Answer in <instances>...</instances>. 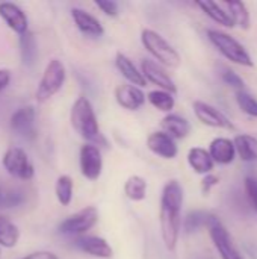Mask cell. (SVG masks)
<instances>
[{
  "instance_id": "obj_8",
  "label": "cell",
  "mask_w": 257,
  "mask_h": 259,
  "mask_svg": "<svg viewBox=\"0 0 257 259\" xmlns=\"http://www.w3.org/2000/svg\"><path fill=\"white\" fill-rule=\"evenodd\" d=\"M3 167L9 176L18 181H30L35 175L27 153L20 147H9L3 155Z\"/></svg>"
},
{
  "instance_id": "obj_32",
  "label": "cell",
  "mask_w": 257,
  "mask_h": 259,
  "mask_svg": "<svg viewBox=\"0 0 257 259\" xmlns=\"http://www.w3.org/2000/svg\"><path fill=\"white\" fill-rule=\"evenodd\" d=\"M236 102L244 114L257 118V100L245 91H236Z\"/></svg>"
},
{
  "instance_id": "obj_33",
  "label": "cell",
  "mask_w": 257,
  "mask_h": 259,
  "mask_svg": "<svg viewBox=\"0 0 257 259\" xmlns=\"http://www.w3.org/2000/svg\"><path fill=\"white\" fill-rule=\"evenodd\" d=\"M221 77H223V80H224V83H226V85H229V87L235 88L236 91H244V88H245V82H244V79H242L238 73H235L233 70L226 68V70L221 73Z\"/></svg>"
},
{
  "instance_id": "obj_22",
  "label": "cell",
  "mask_w": 257,
  "mask_h": 259,
  "mask_svg": "<svg viewBox=\"0 0 257 259\" xmlns=\"http://www.w3.org/2000/svg\"><path fill=\"white\" fill-rule=\"evenodd\" d=\"M235 150L245 162H257V138L253 135L241 134L233 140Z\"/></svg>"
},
{
  "instance_id": "obj_24",
  "label": "cell",
  "mask_w": 257,
  "mask_h": 259,
  "mask_svg": "<svg viewBox=\"0 0 257 259\" xmlns=\"http://www.w3.org/2000/svg\"><path fill=\"white\" fill-rule=\"evenodd\" d=\"M197 6L208 15L211 17L214 21L226 26V27H233V21L230 18V15L227 14V11L223 8L221 3L217 2H209V0H203V2H197Z\"/></svg>"
},
{
  "instance_id": "obj_16",
  "label": "cell",
  "mask_w": 257,
  "mask_h": 259,
  "mask_svg": "<svg viewBox=\"0 0 257 259\" xmlns=\"http://www.w3.org/2000/svg\"><path fill=\"white\" fill-rule=\"evenodd\" d=\"M0 17L5 20V23L8 24V27L11 30H14L18 35H23L27 32V17L23 12V9H20L17 5L14 3H0Z\"/></svg>"
},
{
  "instance_id": "obj_28",
  "label": "cell",
  "mask_w": 257,
  "mask_h": 259,
  "mask_svg": "<svg viewBox=\"0 0 257 259\" xmlns=\"http://www.w3.org/2000/svg\"><path fill=\"white\" fill-rule=\"evenodd\" d=\"M124 194L133 202H141L147 196V182L144 178L135 175L130 176L124 184Z\"/></svg>"
},
{
  "instance_id": "obj_27",
  "label": "cell",
  "mask_w": 257,
  "mask_h": 259,
  "mask_svg": "<svg viewBox=\"0 0 257 259\" xmlns=\"http://www.w3.org/2000/svg\"><path fill=\"white\" fill-rule=\"evenodd\" d=\"M20 238V231L9 219L0 215V247H15Z\"/></svg>"
},
{
  "instance_id": "obj_12",
  "label": "cell",
  "mask_w": 257,
  "mask_h": 259,
  "mask_svg": "<svg viewBox=\"0 0 257 259\" xmlns=\"http://www.w3.org/2000/svg\"><path fill=\"white\" fill-rule=\"evenodd\" d=\"M141 73H142L145 82L148 80V82L158 85L162 91H167L171 94H174L177 91V87H176L174 80L171 79V76L158 62L150 61V59H142Z\"/></svg>"
},
{
  "instance_id": "obj_13",
  "label": "cell",
  "mask_w": 257,
  "mask_h": 259,
  "mask_svg": "<svg viewBox=\"0 0 257 259\" xmlns=\"http://www.w3.org/2000/svg\"><path fill=\"white\" fill-rule=\"evenodd\" d=\"M115 100L121 108L127 111H136L145 103L147 96L141 88L130 83H123L115 88Z\"/></svg>"
},
{
  "instance_id": "obj_4",
  "label": "cell",
  "mask_w": 257,
  "mask_h": 259,
  "mask_svg": "<svg viewBox=\"0 0 257 259\" xmlns=\"http://www.w3.org/2000/svg\"><path fill=\"white\" fill-rule=\"evenodd\" d=\"M141 41L148 53H151L153 58H156L162 65L168 68H177L180 65V55L177 50L156 30L144 29L141 33Z\"/></svg>"
},
{
  "instance_id": "obj_38",
  "label": "cell",
  "mask_w": 257,
  "mask_h": 259,
  "mask_svg": "<svg viewBox=\"0 0 257 259\" xmlns=\"http://www.w3.org/2000/svg\"><path fill=\"white\" fill-rule=\"evenodd\" d=\"M9 82H11V73H9V70L0 68V93L9 85Z\"/></svg>"
},
{
  "instance_id": "obj_36",
  "label": "cell",
  "mask_w": 257,
  "mask_h": 259,
  "mask_svg": "<svg viewBox=\"0 0 257 259\" xmlns=\"http://www.w3.org/2000/svg\"><path fill=\"white\" fill-rule=\"evenodd\" d=\"M218 182H220V178H218V176H215V175H206V176L203 178V181H201V191H203L204 194H209L211 190H212Z\"/></svg>"
},
{
  "instance_id": "obj_1",
  "label": "cell",
  "mask_w": 257,
  "mask_h": 259,
  "mask_svg": "<svg viewBox=\"0 0 257 259\" xmlns=\"http://www.w3.org/2000/svg\"><path fill=\"white\" fill-rule=\"evenodd\" d=\"M183 205V188L177 181L165 184L161 196V234L167 250L174 252L180 232V211Z\"/></svg>"
},
{
  "instance_id": "obj_29",
  "label": "cell",
  "mask_w": 257,
  "mask_h": 259,
  "mask_svg": "<svg viewBox=\"0 0 257 259\" xmlns=\"http://www.w3.org/2000/svg\"><path fill=\"white\" fill-rule=\"evenodd\" d=\"M148 102L159 111H164V112H171V109L174 108L176 105V100L173 97L171 93H167V91H162V90H155V91H150L148 96H147Z\"/></svg>"
},
{
  "instance_id": "obj_30",
  "label": "cell",
  "mask_w": 257,
  "mask_h": 259,
  "mask_svg": "<svg viewBox=\"0 0 257 259\" xmlns=\"http://www.w3.org/2000/svg\"><path fill=\"white\" fill-rule=\"evenodd\" d=\"M55 193L58 197V202L62 206H68L73 199V179L67 175H62L56 181Z\"/></svg>"
},
{
  "instance_id": "obj_14",
  "label": "cell",
  "mask_w": 257,
  "mask_h": 259,
  "mask_svg": "<svg viewBox=\"0 0 257 259\" xmlns=\"http://www.w3.org/2000/svg\"><path fill=\"white\" fill-rule=\"evenodd\" d=\"M74 246L94 256V258L109 259L112 256V247L108 244V241L101 237H94V235H82L74 240Z\"/></svg>"
},
{
  "instance_id": "obj_2",
  "label": "cell",
  "mask_w": 257,
  "mask_h": 259,
  "mask_svg": "<svg viewBox=\"0 0 257 259\" xmlns=\"http://www.w3.org/2000/svg\"><path fill=\"white\" fill-rule=\"evenodd\" d=\"M70 120H71L73 129L83 140H86L89 144H92L95 147L97 146H105V147L108 146L105 137L100 132L94 108L86 97H79L73 103L71 112H70Z\"/></svg>"
},
{
  "instance_id": "obj_7",
  "label": "cell",
  "mask_w": 257,
  "mask_h": 259,
  "mask_svg": "<svg viewBox=\"0 0 257 259\" xmlns=\"http://www.w3.org/2000/svg\"><path fill=\"white\" fill-rule=\"evenodd\" d=\"M98 222V211L95 206H86L76 214L67 217L59 225V232L71 237H82Z\"/></svg>"
},
{
  "instance_id": "obj_15",
  "label": "cell",
  "mask_w": 257,
  "mask_h": 259,
  "mask_svg": "<svg viewBox=\"0 0 257 259\" xmlns=\"http://www.w3.org/2000/svg\"><path fill=\"white\" fill-rule=\"evenodd\" d=\"M147 147L164 159H173L177 156L179 149L176 141L165 132H153L147 138Z\"/></svg>"
},
{
  "instance_id": "obj_23",
  "label": "cell",
  "mask_w": 257,
  "mask_h": 259,
  "mask_svg": "<svg viewBox=\"0 0 257 259\" xmlns=\"http://www.w3.org/2000/svg\"><path fill=\"white\" fill-rule=\"evenodd\" d=\"M26 202V191L0 182V208H17Z\"/></svg>"
},
{
  "instance_id": "obj_6",
  "label": "cell",
  "mask_w": 257,
  "mask_h": 259,
  "mask_svg": "<svg viewBox=\"0 0 257 259\" xmlns=\"http://www.w3.org/2000/svg\"><path fill=\"white\" fill-rule=\"evenodd\" d=\"M206 226L209 229V235H211L221 259H244L242 255L239 253V250L235 247L230 232L227 231V228L221 223V220L217 215L209 214Z\"/></svg>"
},
{
  "instance_id": "obj_18",
  "label": "cell",
  "mask_w": 257,
  "mask_h": 259,
  "mask_svg": "<svg viewBox=\"0 0 257 259\" xmlns=\"http://www.w3.org/2000/svg\"><path fill=\"white\" fill-rule=\"evenodd\" d=\"M209 155L212 158L214 162L217 164H232L235 161L236 156V150H235V144L232 140L229 138H215L211 146H209Z\"/></svg>"
},
{
  "instance_id": "obj_5",
  "label": "cell",
  "mask_w": 257,
  "mask_h": 259,
  "mask_svg": "<svg viewBox=\"0 0 257 259\" xmlns=\"http://www.w3.org/2000/svg\"><path fill=\"white\" fill-rule=\"evenodd\" d=\"M67 77L65 65L59 59H52L42 73V77L38 83L36 90V100L38 103H44L50 100L55 94L59 93V90L64 87Z\"/></svg>"
},
{
  "instance_id": "obj_25",
  "label": "cell",
  "mask_w": 257,
  "mask_h": 259,
  "mask_svg": "<svg viewBox=\"0 0 257 259\" xmlns=\"http://www.w3.org/2000/svg\"><path fill=\"white\" fill-rule=\"evenodd\" d=\"M221 5L227 11V14L230 15L235 26H238L241 29L250 27V14H248L245 3H242V2H226Z\"/></svg>"
},
{
  "instance_id": "obj_9",
  "label": "cell",
  "mask_w": 257,
  "mask_h": 259,
  "mask_svg": "<svg viewBox=\"0 0 257 259\" xmlns=\"http://www.w3.org/2000/svg\"><path fill=\"white\" fill-rule=\"evenodd\" d=\"M79 158L82 175L89 181H97L103 170V158L100 149L92 144H85L80 149Z\"/></svg>"
},
{
  "instance_id": "obj_31",
  "label": "cell",
  "mask_w": 257,
  "mask_h": 259,
  "mask_svg": "<svg viewBox=\"0 0 257 259\" xmlns=\"http://www.w3.org/2000/svg\"><path fill=\"white\" fill-rule=\"evenodd\" d=\"M208 217L209 214L204 211H191L183 220V229L186 234H194L208 223Z\"/></svg>"
},
{
  "instance_id": "obj_21",
  "label": "cell",
  "mask_w": 257,
  "mask_h": 259,
  "mask_svg": "<svg viewBox=\"0 0 257 259\" xmlns=\"http://www.w3.org/2000/svg\"><path fill=\"white\" fill-rule=\"evenodd\" d=\"M188 164L197 175H211L214 170V161L206 149L201 147H192L188 152Z\"/></svg>"
},
{
  "instance_id": "obj_3",
  "label": "cell",
  "mask_w": 257,
  "mask_h": 259,
  "mask_svg": "<svg viewBox=\"0 0 257 259\" xmlns=\"http://www.w3.org/2000/svg\"><path fill=\"white\" fill-rule=\"evenodd\" d=\"M208 36L209 41L218 49V52L226 56L229 61L242 65V67H253L254 62L251 59V56L248 55V52L245 50V47L235 39L232 35L223 32V30H217V29H209L208 30Z\"/></svg>"
},
{
  "instance_id": "obj_11",
  "label": "cell",
  "mask_w": 257,
  "mask_h": 259,
  "mask_svg": "<svg viewBox=\"0 0 257 259\" xmlns=\"http://www.w3.org/2000/svg\"><path fill=\"white\" fill-rule=\"evenodd\" d=\"M11 129L24 140H33L36 137L33 106L27 105L18 108L11 117Z\"/></svg>"
},
{
  "instance_id": "obj_10",
  "label": "cell",
  "mask_w": 257,
  "mask_h": 259,
  "mask_svg": "<svg viewBox=\"0 0 257 259\" xmlns=\"http://www.w3.org/2000/svg\"><path fill=\"white\" fill-rule=\"evenodd\" d=\"M192 108H194L195 117L203 124L211 126V127H220V129H235V126L229 120V117H226V114H223L215 106H212L206 102H201V100H195Z\"/></svg>"
},
{
  "instance_id": "obj_34",
  "label": "cell",
  "mask_w": 257,
  "mask_h": 259,
  "mask_svg": "<svg viewBox=\"0 0 257 259\" xmlns=\"http://www.w3.org/2000/svg\"><path fill=\"white\" fill-rule=\"evenodd\" d=\"M95 5H97V8L103 14H106L109 17H117L118 15V5L115 2H111V0H97Z\"/></svg>"
},
{
  "instance_id": "obj_17",
  "label": "cell",
  "mask_w": 257,
  "mask_h": 259,
  "mask_svg": "<svg viewBox=\"0 0 257 259\" xmlns=\"http://www.w3.org/2000/svg\"><path fill=\"white\" fill-rule=\"evenodd\" d=\"M71 17L77 26V29L85 33L86 36H101L105 33V29L101 26V23L91 14H88L86 11L80 9V8H74L71 11Z\"/></svg>"
},
{
  "instance_id": "obj_37",
  "label": "cell",
  "mask_w": 257,
  "mask_h": 259,
  "mask_svg": "<svg viewBox=\"0 0 257 259\" xmlns=\"http://www.w3.org/2000/svg\"><path fill=\"white\" fill-rule=\"evenodd\" d=\"M21 259H59L55 253H52V252H47V250H41V252H33V253H30V255H27V256H24V258Z\"/></svg>"
},
{
  "instance_id": "obj_20",
  "label": "cell",
  "mask_w": 257,
  "mask_h": 259,
  "mask_svg": "<svg viewBox=\"0 0 257 259\" xmlns=\"http://www.w3.org/2000/svg\"><path fill=\"white\" fill-rule=\"evenodd\" d=\"M162 129L167 135H170L173 140H183L189 135L191 126L189 121L177 114H168L162 120Z\"/></svg>"
},
{
  "instance_id": "obj_35",
  "label": "cell",
  "mask_w": 257,
  "mask_h": 259,
  "mask_svg": "<svg viewBox=\"0 0 257 259\" xmlns=\"http://www.w3.org/2000/svg\"><path fill=\"white\" fill-rule=\"evenodd\" d=\"M245 191H247V196L251 200L254 209L257 211V179H254V178L245 179Z\"/></svg>"
},
{
  "instance_id": "obj_26",
  "label": "cell",
  "mask_w": 257,
  "mask_h": 259,
  "mask_svg": "<svg viewBox=\"0 0 257 259\" xmlns=\"http://www.w3.org/2000/svg\"><path fill=\"white\" fill-rule=\"evenodd\" d=\"M20 52H21V59L26 67H33L36 56H38V46L36 39L32 32H26L20 35Z\"/></svg>"
},
{
  "instance_id": "obj_19",
  "label": "cell",
  "mask_w": 257,
  "mask_h": 259,
  "mask_svg": "<svg viewBox=\"0 0 257 259\" xmlns=\"http://www.w3.org/2000/svg\"><path fill=\"white\" fill-rule=\"evenodd\" d=\"M115 67L118 68V71L130 82V85L135 87H144L147 82L142 76V73L136 68V65L132 62V59L129 56H126L124 53L118 52L115 56Z\"/></svg>"
}]
</instances>
